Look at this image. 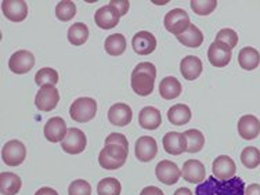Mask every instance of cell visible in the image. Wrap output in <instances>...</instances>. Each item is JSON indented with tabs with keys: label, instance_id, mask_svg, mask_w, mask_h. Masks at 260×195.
<instances>
[{
	"label": "cell",
	"instance_id": "1",
	"mask_svg": "<svg viewBox=\"0 0 260 195\" xmlns=\"http://www.w3.org/2000/svg\"><path fill=\"white\" fill-rule=\"evenodd\" d=\"M195 195H245V183L237 176L224 181L209 176L205 181L197 185Z\"/></svg>",
	"mask_w": 260,
	"mask_h": 195
},
{
	"label": "cell",
	"instance_id": "2",
	"mask_svg": "<svg viewBox=\"0 0 260 195\" xmlns=\"http://www.w3.org/2000/svg\"><path fill=\"white\" fill-rule=\"evenodd\" d=\"M156 78L155 65L151 62H140L132 72L130 85L136 94L145 97L154 91V83Z\"/></svg>",
	"mask_w": 260,
	"mask_h": 195
},
{
	"label": "cell",
	"instance_id": "3",
	"mask_svg": "<svg viewBox=\"0 0 260 195\" xmlns=\"http://www.w3.org/2000/svg\"><path fill=\"white\" fill-rule=\"evenodd\" d=\"M129 150L119 144H105L104 148L100 151L99 164L103 169L116 170L125 165L127 160Z\"/></svg>",
	"mask_w": 260,
	"mask_h": 195
},
{
	"label": "cell",
	"instance_id": "4",
	"mask_svg": "<svg viewBox=\"0 0 260 195\" xmlns=\"http://www.w3.org/2000/svg\"><path fill=\"white\" fill-rule=\"evenodd\" d=\"M95 112H97V103L94 99H90V97H79L70 107L71 119L76 120L79 123H85L93 119Z\"/></svg>",
	"mask_w": 260,
	"mask_h": 195
},
{
	"label": "cell",
	"instance_id": "5",
	"mask_svg": "<svg viewBox=\"0 0 260 195\" xmlns=\"http://www.w3.org/2000/svg\"><path fill=\"white\" fill-rule=\"evenodd\" d=\"M164 25L170 34L179 36L184 34L185 30L188 29V26L191 25L190 17L187 14V11H184L183 9H173L165 15Z\"/></svg>",
	"mask_w": 260,
	"mask_h": 195
},
{
	"label": "cell",
	"instance_id": "6",
	"mask_svg": "<svg viewBox=\"0 0 260 195\" xmlns=\"http://www.w3.org/2000/svg\"><path fill=\"white\" fill-rule=\"evenodd\" d=\"M26 158V148L24 143L20 140H10L3 145L2 150V159L6 165L18 166Z\"/></svg>",
	"mask_w": 260,
	"mask_h": 195
},
{
	"label": "cell",
	"instance_id": "7",
	"mask_svg": "<svg viewBox=\"0 0 260 195\" xmlns=\"http://www.w3.org/2000/svg\"><path fill=\"white\" fill-rule=\"evenodd\" d=\"M86 144H87L86 135L82 130L76 129V127L68 129V133L65 136V139L61 141L62 150L67 154H71V155H76V154L83 152L86 148Z\"/></svg>",
	"mask_w": 260,
	"mask_h": 195
},
{
	"label": "cell",
	"instance_id": "8",
	"mask_svg": "<svg viewBox=\"0 0 260 195\" xmlns=\"http://www.w3.org/2000/svg\"><path fill=\"white\" fill-rule=\"evenodd\" d=\"M60 101V93L55 86H43L40 87L35 97L36 108L43 112H50L57 107Z\"/></svg>",
	"mask_w": 260,
	"mask_h": 195
},
{
	"label": "cell",
	"instance_id": "9",
	"mask_svg": "<svg viewBox=\"0 0 260 195\" xmlns=\"http://www.w3.org/2000/svg\"><path fill=\"white\" fill-rule=\"evenodd\" d=\"M35 65V55L28 50L15 51L9 60V68L13 74L22 75L29 72Z\"/></svg>",
	"mask_w": 260,
	"mask_h": 195
},
{
	"label": "cell",
	"instance_id": "10",
	"mask_svg": "<svg viewBox=\"0 0 260 195\" xmlns=\"http://www.w3.org/2000/svg\"><path fill=\"white\" fill-rule=\"evenodd\" d=\"M155 175L156 179L166 185H173L176 184L181 176V170L179 169V166L176 165L175 162L172 160L164 159L160 160L159 164L155 168Z\"/></svg>",
	"mask_w": 260,
	"mask_h": 195
},
{
	"label": "cell",
	"instance_id": "11",
	"mask_svg": "<svg viewBox=\"0 0 260 195\" xmlns=\"http://www.w3.org/2000/svg\"><path fill=\"white\" fill-rule=\"evenodd\" d=\"M231 50H233L231 47L221 42H213L208 49V60L213 67L223 68L231 61V55H233Z\"/></svg>",
	"mask_w": 260,
	"mask_h": 195
},
{
	"label": "cell",
	"instance_id": "12",
	"mask_svg": "<svg viewBox=\"0 0 260 195\" xmlns=\"http://www.w3.org/2000/svg\"><path fill=\"white\" fill-rule=\"evenodd\" d=\"M156 152H158V144L154 137L141 136L136 141L135 154L139 162H151L156 156Z\"/></svg>",
	"mask_w": 260,
	"mask_h": 195
},
{
	"label": "cell",
	"instance_id": "13",
	"mask_svg": "<svg viewBox=\"0 0 260 195\" xmlns=\"http://www.w3.org/2000/svg\"><path fill=\"white\" fill-rule=\"evenodd\" d=\"M181 176L185 181L192 183V184H201L205 181L206 169L205 165L198 159L185 160L181 168Z\"/></svg>",
	"mask_w": 260,
	"mask_h": 195
},
{
	"label": "cell",
	"instance_id": "14",
	"mask_svg": "<svg viewBox=\"0 0 260 195\" xmlns=\"http://www.w3.org/2000/svg\"><path fill=\"white\" fill-rule=\"evenodd\" d=\"M212 172L217 180H230L235 177L237 173V166L233 158L227 155H219L213 160V166H212Z\"/></svg>",
	"mask_w": 260,
	"mask_h": 195
},
{
	"label": "cell",
	"instance_id": "15",
	"mask_svg": "<svg viewBox=\"0 0 260 195\" xmlns=\"http://www.w3.org/2000/svg\"><path fill=\"white\" fill-rule=\"evenodd\" d=\"M119 20L120 14L111 5L103 6V7H100L99 10L95 11L94 14L95 25L105 30L115 28L119 24Z\"/></svg>",
	"mask_w": 260,
	"mask_h": 195
},
{
	"label": "cell",
	"instance_id": "16",
	"mask_svg": "<svg viewBox=\"0 0 260 195\" xmlns=\"http://www.w3.org/2000/svg\"><path fill=\"white\" fill-rule=\"evenodd\" d=\"M2 10L7 20L21 22L28 15V5L24 0H5L2 3Z\"/></svg>",
	"mask_w": 260,
	"mask_h": 195
},
{
	"label": "cell",
	"instance_id": "17",
	"mask_svg": "<svg viewBox=\"0 0 260 195\" xmlns=\"http://www.w3.org/2000/svg\"><path fill=\"white\" fill-rule=\"evenodd\" d=\"M132 47L137 54L148 55L156 49V38L147 30L137 32L132 39Z\"/></svg>",
	"mask_w": 260,
	"mask_h": 195
},
{
	"label": "cell",
	"instance_id": "18",
	"mask_svg": "<svg viewBox=\"0 0 260 195\" xmlns=\"http://www.w3.org/2000/svg\"><path fill=\"white\" fill-rule=\"evenodd\" d=\"M162 144L166 152L170 155H181L183 152H187V140L184 133L169 132L164 136Z\"/></svg>",
	"mask_w": 260,
	"mask_h": 195
},
{
	"label": "cell",
	"instance_id": "19",
	"mask_svg": "<svg viewBox=\"0 0 260 195\" xmlns=\"http://www.w3.org/2000/svg\"><path fill=\"white\" fill-rule=\"evenodd\" d=\"M68 133V127L65 120L60 116H54L46 122L45 125V137L50 143H58L65 139V136Z\"/></svg>",
	"mask_w": 260,
	"mask_h": 195
},
{
	"label": "cell",
	"instance_id": "20",
	"mask_svg": "<svg viewBox=\"0 0 260 195\" xmlns=\"http://www.w3.org/2000/svg\"><path fill=\"white\" fill-rule=\"evenodd\" d=\"M132 118H133L132 108L123 103H116L108 110V120L112 125L119 126V127L129 125L132 122Z\"/></svg>",
	"mask_w": 260,
	"mask_h": 195
},
{
	"label": "cell",
	"instance_id": "21",
	"mask_svg": "<svg viewBox=\"0 0 260 195\" xmlns=\"http://www.w3.org/2000/svg\"><path fill=\"white\" fill-rule=\"evenodd\" d=\"M238 135L244 140H255L260 135V120L255 115H244L240 118Z\"/></svg>",
	"mask_w": 260,
	"mask_h": 195
},
{
	"label": "cell",
	"instance_id": "22",
	"mask_svg": "<svg viewBox=\"0 0 260 195\" xmlns=\"http://www.w3.org/2000/svg\"><path fill=\"white\" fill-rule=\"evenodd\" d=\"M202 61L197 55H187L180 62V72L187 80H195L202 74Z\"/></svg>",
	"mask_w": 260,
	"mask_h": 195
},
{
	"label": "cell",
	"instance_id": "23",
	"mask_svg": "<svg viewBox=\"0 0 260 195\" xmlns=\"http://www.w3.org/2000/svg\"><path fill=\"white\" fill-rule=\"evenodd\" d=\"M139 123L145 130H155L162 123V115L160 111L154 107H144L139 112Z\"/></svg>",
	"mask_w": 260,
	"mask_h": 195
},
{
	"label": "cell",
	"instance_id": "24",
	"mask_svg": "<svg viewBox=\"0 0 260 195\" xmlns=\"http://www.w3.org/2000/svg\"><path fill=\"white\" fill-rule=\"evenodd\" d=\"M20 176L11 172L0 173V192L2 195H15L21 190Z\"/></svg>",
	"mask_w": 260,
	"mask_h": 195
},
{
	"label": "cell",
	"instance_id": "25",
	"mask_svg": "<svg viewBox=\"0 0 260 195\" xmlns=\"http://www.w3.org/2000/svg\"><path fill=\"white\" fill-rule=\"evenodd\" d=\"M181 83L175 76H166L160 80L159 94L165 100H173L181 94Z\"/></svg>",
	"mask_w": 260,
	"mask_h": 195
},
{
	"label": "cell",
	"instance_id": "26",
	"mask_svg": "<svg viewBox=\"0 0 260 195\" xmlns=\"http://www.w3.org/2000/svg\"><path fill=\"white\" fill-rule=\"evenodd\" d=\"M168 119L172 125L183 126L191 120V110L188 105L176 104L168 111Z\"/></svg>",
	"mask_w": 260,
	"mask_h": 195
},
{
	"label": "cell",
	"instance_id": "27",
	"mask_svg": "<svg viewBox=\"0 0 260 195\" xmlns=\"http://www.w3.org/2000/svg\"><path fill=\"white\" fill-rule=\"evenodd\" d=\"M238 62L242 70H256L260 64V53L255 47H244L238 54Z\"/></svg>",
	"mask_w": 260,
	"mask_h": 195
},
{
	"label": "cell",
	"instance_id": "28",
	"mask_svg": "<svg viewBox=\"0 0 260 195\" xmlns=\"http://www.w3.org/2000/svg\"><path fill=\"white\" fill-rule=\"evenodd\" d=\"M177 40L180 42L181 45L185 46V47H200L202 43H204V34L198 29V26H195L194 24H191L188 26V29L185 30L184 34L176 36Z\"/></svg>",
	"mask_w": 260,
	"mask_h": 195
},
{
	"label": "cell",
	"instance_id": "29",
	"mask_svg": "<svg viewBox=\"0 0 260 195\" xmlns=\"http://www.w3.org/2000/svg\"><path fill=\"white\" fill-rule=\"evenodd\" d=\"M105 51L110 55L118 57L126 51V38L122 34H114L105 39Z\"/></svg>",
	"mask_w": 260,
	"mask_h": 195
},
{
	"label": "cell",
	"instance_id": "30",
	"mask_svg": "<svg viewBox=\"0 0 260 195\" xmlns=\"http://www.w3.org/2000/svg\"><path fill=\"white\" fill-rule=\"evenodd\" d=\"M89 38V28L83 22H75L68 29V40L71 45L82 46L85 45Z\"/></svg>",
	"mask_w": 260,
	"mask_h": 195
},
{
	"label": "cell",
	"instance_id": "31",
	"mask_svg": "<svg viewBox=\"0 0 260 195\" xmlns=\"http://www.w3.org/2000/svg\"><path fill=\"white\" fill-rule=\"evenodd\" d=\"M185 140H187V152L190 154H195L200 152L204 145H205V137L201 133L200 130L190 129L184 132Z\"/></svg>",
	"mask_w": 260,
	"mask_h": 195
},
{
	"label": "cell",
	"instance_id": "32",
	"mask_svg": "<svg viewBox=\"0 0 260 195\" xmlns=\"http://www.w3.org/2000/svg\"><path fill=\"white\" fill-rule=\"evenodd\" d=\"M122 187L119 180L115 177H105L97 184V194L99 195H120Z\"/></svg>",
	"mask_w": 260,
	"mask_h": 195
},
{
	"label": "cell",
	"instance_id": "33",
	"mask_svg": "<svg viewBox=\"0 0 260 195\" xmlns=\"http://www.w3.org/2000/svg\"><path fill=\"white\" fill-rule=\"evenodd\" d=\"M36 85L43 86H54L58 83V72L53 68H42L36 72L35 75Z\"/></svg>",
	"mask_w": 260,
	"mask_h": 195
},
{
	"label": "cell",
	"instance_id": "34",
	"mask_svg": "<svg viewBox=\"0 0 260 195\" xmlns=\"http://www.w3.org/2000/svg\"><path fill=\"white\" fill-rule=\"evenodd\" d=\"M241 162L248 169H256L260 165V151L256 147H246L241 152Z\"/></svg>",
	"mask_w": 260,
	"mask_h": 195
},
{
	"label": "cell",
	"instance_id": "35",
	"mask_svg": "<svg viewBox=\"0 0 260 195\" xmlns=\"http://www.w3.org/2000/svg\"><path fill=\"white\" fill-rule=\"evenodd\" d=\"M76 14V6L74 2L70 0H62L55 7V15L60 21L72 20Z\"/></svg>",
	"mask_w": 260,
	"mask_h": 195
},
{
	"label": "cell",
	"instance_id": "36",
	"mask_svg": "<svg viewBox=\"0 0 260 195\" xmlns=\"http://www.w3.org/2000/svg\"><path fill=\"white\" fill-rule=\"evenodd\" d=\"M190 5L195 14L209 15L210 13H213L216 10L217 2L216 0H192Z\"/></svg>",
	"mask_w": 260,
	"mask_h": 195
},
{
	"label": "cell",
	"instance_id": "37",
	"mask_svg": "<svg viewBox=\"0 0 260 195\" xmlns=\"http://www.w3.org/2000/svg\"><path fill=\"white\" fill-rule=\"evenodd\" d=\"M216 42H221L231 49H234L235 46L238 45V34L234 29L224 28L219 30V34L216 35Z\"/></svg>",
	"mask_w": 260,
	"mask_h": 195
},
{
	"label": "cell",
	"instance_id": "38",
	"mask_svg": "<svg viewBox=\"0 0 260 195\" xmlns=\"http://www.w3.org/2000/svg\"><path fill=\"white\" fill-rule=\"evenodd\" d=\"M68 195H91V185L82 179L74 180L68 187Z\"/></svg>",
	"mask_w": 260,
	"mask_h": 195
},
{
	"label": "cell",
	"instance_id": "39",
	"mask_svg": "<svg viewBox=\"0 0 260 195\" xmlns=\"http://www.w3.org/2000/svg\"><path fill=\"white\" fill-rule=\"evenodd\" d=\"M105 144H119L125 147L126 150H129V143L126 139L125 135L122 133H111L107 139H105Z\"/></svg>",
	"mask_w": 260,
	"mask_h": 195
},
{
	"label": "cell",
	"instance_id": "40",
	"mask_svg": "<svg viewBox=\"0 0 260 195\" xmlns=\"http://www.w3.org/2000/svg\"><path fill=\"white\" fill-rule=\"evenodd\" d=\"M108 5L112 6V7L119 13L120 17H122V15H125L126 13L129 11V7H130V3L127 2V0H111Z\"/></svg>",
	"mask_w": 260,
	"mask_h": 195
},
{
	"label": "cell",
	"instance_id": "41",
	"mask_svg": "<svg viewBox=\"0 0 260 195\" xmlns=\"http://www.w3.org/2000/svg\"><path fill=\"white\" fill-rule=\"evenodd\" d=\"M140 195H164V192H162L160 188H158V187L150 185V187H145V188H143Z\"/></svg>",
	"mask_w": 260,
	"mask_h": 195
},
{
	"label": "cell",
	"instance_id": "42",
	"mask_svg": "<svg viewBox=\"0 0 260 195\" xmlns=\"http://www.w3.org/2000/svg\"><path fill=\"white\" fill-rule=\"evenodd\" d=\"M245 195H260V184H249L245 188Z\"/></svg>",
	"mask_w": 260,
	"mask_h": 195
},
{
	"label": "cell",
	"instance_id": "43",
	"mask_svg": "<svg viewBox=\"0 0 260 195\" xmlns=\"http://www.w3.org/2000/svg\"><path fill=\"white\" fill-rule=\"evenodd\" d=\"M35 195H58V192L50 187H43V188H40L35 192Z\"/></svg>",
	"mask_w": 260,
	"mask_h": 195
},
{
	"label": "cell",
	"instance_id": "44",
	"mask_svg": "<svg viewBox=\"0 0 260 195\" xmlns=\"http://www.w3.org/2000/svg\"><path fill=\"white\" fill-rule=\"evenodd\" d=\"M173 195H194V194H192V191H191L190 188L181 187V188H179V190H176Z\"/></svg>",
	"mask_w": 260,
	"mask_h": 195
}]
</instances>
